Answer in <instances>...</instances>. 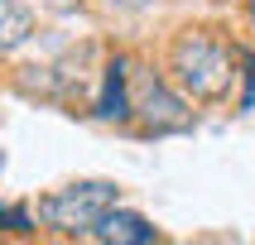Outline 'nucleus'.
I'll return each instance as SVG.
<instances>
[{"label": "nucleus", "mask_w": 255, "mask_h": 245, "mask_svg": "<svg viewBox=\"0 0 255 245\" xmlns=\"http://www.w3.org/2000/svg\"><path fill=\"white\" fill-rule=\"evenodd\" d=\"M0 10H5V24H0V34H5V39H0V43H5V53H14V48L29 39V14H24V5H19V0H5Z\"/></svg>", "instance_id": "nucleus-6"}, {"label": "nucleus", "mask_w": 255, "mask_h": 245, "mask_svg": "<svg viewBox=\"0 0 255 245\" xmlns=\"http://www.w3.org/2000/svg\"><path fill=\"white\" fill-rule=\"evenodd\" d=\"M111 10H144V0H111Z\"/></svg>", "instance_id": "nucleus-10"}, {"label": "nucleus", "mask_w": 255, "mask_h": 245, "mask_svg": "<svg viewBox=\"0 0 255 245\" xmlns=\"http://www.w3.org/2000/svg\"><path fill=\"white\" fill-rule=\"evenodd\" d=\"M121 207V187L116 183H68L39 197V221L58 236H97V226L106 221V212Z\"/></svg>", "instance_id": "nucleus-2"}, {"label": "nucleus", "mask_w": 255, "mask_h": 245, "mask_svg": "<svg viewBox=\"0 0 255 245\" xmlns=\"http://www.w3.org/2000/svg\"><path fill=\"white\" fill-rule=\"evenodd\" d=\"M241 106H246V111H255V63H251V72H246V96H241Z\"/></svg>", "instance_id": "nucleus-9"}, {"label": "nucleus", "mask_w": 255, "mask_h": 245, "mask_svg": "<svg viewBox=\"0 0 255 245\" xmlns=\"http://www.w3.org/2000/svg\"><path fill=\"white\" fill-rule=\"evenodd\" d=\"M97 111L106 115V120H130V115H135V96H130V58H121V53H116L111 63H106Z\"/></svg>", "instance_id": "nucleus-4"}, {"label": "nucleus", "mask_w": 255, "mask_h": 245, "mask_svg": "<svg viewBox=\"0 0 255 245\" xmlns=\"http://www.w3.org/2000/svg\"><path fill=\"white\" fill-rule=\"evenodd\" d=\"M29 5H39V10H53V14H72L82 0H29Z\"/></svg>", "instance_id": "nucleus-8"}, {"label": "nucleus", "mask_w": 255, "mask_h": 245, "mask_svg": "<svg viewBox=\"0 0 255 245\" xmlns=\"http://www.w3.org/2000/svg\"><path fill=\"white\" fill-rule=\"evenodd\" d=\"M97 241H106V245H149V241H159V231L144 221V216H135V212H106V221L97 226Z\"/></svg>", "instance_id": "nucleus-5"}, {"label": "nucleus", "mask_w": 255, "mask_h": 245, "mask_svg": "<svg viewBox=\"0 0 255 245\" xmlns=\"http://www.w3.org/2000/svg\"><path fill=\"white\" fill-rule=\"evenodd\" d=\"M135 111H140V120H144L149 135H173V130L193 125L188 101L178 96L169 82H159V77H144V82L135 86Z\"/></svg>", "instance_id": "nucleus-3"}, {"label": "nucleus", "mask_w": 255, "mask_h": 245, "mask_svg": "<svg viewBox=\"0 0 255 245\" xmlns=\"http://www.w3.org/2000/svg\"><path fill=\"white\" fill-rule=\"evenodd\" d=\"M169 72L193 101H222L236 77V58L207 29H183L169 48Z\"/></svg>", "instance_id": "nucleus-1"}, {"label": "nucleus", "mask_w": 255, "mask_h": 245, "mask_svg": "<svg viewBox=\"0 0 255 245\" xmlns=\"http://www.w3.org/2000/svg\"><path fill=\"white\" fill-rule=\"evenodd\" d=\"M0 221H5V231H14V236H29V212L24 207H5V216H0Z\"/></svg>", "instance_id": "nucleus-7"}, {"label": "nucleus", "mask_w": 255, "mask_h": 245, "mask_svg": "<svg viewBox=\"0 0 255 245\" xmlns=\"http://www.w3.org/2000/svg\"><path fill=\"white\" fill-rule=\"evenodd\" d=\"M246 10H251V19H255V0H246Z\"/></svg>", "instance_id": "nucleus-11"}]
</instances>
